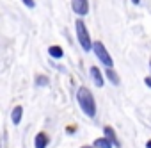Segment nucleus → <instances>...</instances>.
Listing matches in <instances>:
<instances>
[{"label":"nucleus","mask_w":151,"mask_h":148,"mask_svg":"<svg viewBox=\"0 0 151 148\" xmlns=\"http://www.w3.org/2000/svg\"><path fill=\"white\" fill-rule=\"evenodd\" d=\"M77 100H78V105H80L82 112L87 118H94L96 116V102H94V96H93L89 88L80 86L78 91H77Z\"/></svg>","instance_id":"f257e3e1"},{"label":"nucleus","mask_w":151,"mask_h":148,"mask_svg":"<svg viewBox=\"0 0 151 148\" xmlns=\"http://www.w3.org/2000/svg\"><path fill=\"white\" fill-rule=\"evenodd\" d=\"M75 29H77V39L82 46L84 52H91L93 50V41H91V36H89V30L86 27V23L82 20H77L75 22Z\"/></svg>","instance_id":"f03ea898"},{"label":"nucleus","mask_w":151,"mask_h":148,"mask_svg":"<svg viewBox=\"0 0 151 148\" xmlns=\"http://www.w3.org/2000/svg\"><path fill=\"white\" fill-rule=\"evenodd\" d=\"M93 52H94V55L98 57L100 64H103L105 68H112V66H114V61H112L109 50L105 48V45H103L101 41H94V43H93Z\"/></svg>","instance_id":"7ed1b4c3"},{"label":"nucleus","mask_w":151,"mask_h":148,"mask_svg":"<svg viewBox=\"0 0 151 148\" xmlns=\"http://www.w3.org/2000/svg\"><path fill=\"white\" fill-rule=\"evenodd\" d=\"M71 9L75 15L86 16L89 13V0H71Z\"/></svg>","instance_id":"20e7f679"},{"label":"nucleus","mask_w":151,"mask_h":148,"mask_svg":"<svg viewBox=\"0 0 151 148\" xmlns=\"http://www.w3.org/2000/svg\"><path fill=\"white\" fill-rule=\"evenodd\" d=\"M89 73H91V79H93L94 86H98V88H103V84H105V77H103V73L100 71V68H98V66H91Z\"/></svg>","instance_id":"39448f33"},{"label":"nucleus","mask_w":151,"mask_h":148,"mask_svg":"<svg viewBox=\"0 0 151 148\" xmlns=\"http://www.w3.org/2000/svg\"><path fill=\"white\" fill-rule=\"evenodd\" d=\"M103 136L109 137L116 148H121V143H119V139H117V136H116V130H114L112 127H105V128H103Z\"/></svg>","instance_id":"423d86ee"},{"label":"nucleus","mask_w":151,"mask_h":148,"mask_svg":"<svg viewBox=\"0 0 151 148\" xmlns=\"http://www.w3.org/2000/svg\"><path fill=\"white\" fill-rule=\"evenodd\" d=\"M50 144V137L45 134V132H39L37 136H36V139H34V146L36 148H46Z\"/></svg>","instance_id":"0eeeda50"},{"label":"nucleus","mask_w":151,"mask_h":148,"mask_svg":"<svg viewBox=\"0 0 151 148\" xmlns=\"http://www.w3.org/2000/svg\"><path fill=\"white\" fill-rule=\"evenodd\" d=\"M22 116H23V107H22V105H16V107L13 109V112H11V120H13V123H14V125H20Z\"/></svg>","instance_id":"6e6552de"},{"label":"nucleus","mask_w":151,"mask_h":148,"mask_svg":"<svg viewBox=\"0 0 151 148\" xmlns=\"http://www.w3.org/2000/svg\"><path fill=\"white\" fill-rule=\"evenodd\" d=\"M93 144H94L96 148H112V146H114L112 141H110L109 137H105V136H103V137H96Z\"/></svg>","instance_id":"1a4fd4ad"},{"label":"nucleus","mask_w":151,"mask_h":148,"mask_svg":"<svg viewBox=\"0 0 151 148\" xmlns=\"http://www.w3.org/2000/svg\"><path fill=\"white\" fill-rule=\"evenodd\" d=\"M48 54H50V57H53V59H62V55H64L62 48H60V46H57V45L50 46V48H48Z\"/></svg>","instance_id":"9d476101"},{"label":"nucleus","mask_w":151,"mask_h":148,"mask_svg":"<svg viewBox=\"0 0 151 148\" xmlns=\"http://www.w3.org/2000/svg\"><path fill=\"white\" fill-rule=\"evenodd\" d=\"M107 77H109V81H110L114 86H119V82H121V81H119V75H117L112 68H107Z\"/></svg>","instance_id":"9b49d317"},{"label":"nucleus","mask_w":151,"mask_h":148,"mask_svg":"<svg viewBox=\"0 0 151 148\" xmlns=\"http://www.w3.org/2000/svg\"><path fill=\"white\" fill-rule=\"evenodd\" d=\"M36 84L37 86H48V77L46 75H37L36 77Z\"/></svg>","instance_id":"f8f14e48"},{"label":"nucleus","mask_w":151,"mask_h":148,"mask_svg":"<svg viewBox=\"0 0 151 148\" xmlns=\"http://www.w3.org/2000/svg\"><path fill=\"white\" fill-rule=\"evenodd\" d=\"M22 2H23L29 9H34V7H36V0H22Z\"/></svg>","instance_id":"ddd939ff"},{"label":"nucleus","mask_w":151,"mask_h":148,"mask_svg":"<svg viewBox=\"0 0 151 148\" xmlns=\"http://www.w3.org/2000/svg\"><path fill=\"white\" fill-rule=\"evenodd\" d=\"M144 84H146V86H147V88H149V89H151V75H149V77H146V79H144Z\"/></svg>","instance_id":"4468645a"},{"label":"nucleus","mask_w":151,"mask_h":148,"mask_svg":"<svg viewBox=\"0 0 151 148\" xmlns=\"http://www.w3.org/2000/svg\"><path fill=\"white\" fill-rule=\"evenodd\" d=\"M66 132H68V134H71V132H75V127H66Z\"/></svg>","instance_id":"2eb2a0df"},{"label":"nucleus","mask_w":151,"mask_h":148,"mask_svg":"<svg viewBox=\"0 0 151 148\" xmlns=\"http://www.w3.org/2000/svg\"><path fill=\"white\" fill-rule=\"evenodd\" d=\"M132 4H133V6H139V4H140V0H132Z\"/></svg>","instance_id":"dca6fc26"},{"label":"nucleus","mask_w":151,"mask_h":148,"mask_svg":"<svg viewBox=\"0 0 151 148\" xmlns=\"http://www.w3.org/2000/svg\"><path fill=\"white\" fill-rule=\"evenodd\" d=\"M146 148H151V139H149V141L146 143Z\"/></svg>","instance_id":"f3484780"},{"label":"nucleus","mask_w":151,"mask_h":148,"mask_svg":"<svg viewBox=\"0 0 151 148\" xmlns=\"http://www.w3.org/2000/svg\"><path fill=\"white\" fill-rule=\"evenodd\" d=\"M80 148H96V146H94V144H91V146H87V144H86V146H80Z\"/></svg>","instance_id":"a211bd4d"},{"label":"nucleus","mask_w":151,"mask_h":148,"mask_svg":"<svg viewBox=\"0 0 151 148\" xmlns=\"http://www.w3.org/2000/svg\"><path fill=\"white\" fill-rule=\"evenodd\" d=\"M149 68H151V61H149Z\"/></svg>","instance_id":"6ab92c4d"}]
</instances>
